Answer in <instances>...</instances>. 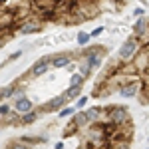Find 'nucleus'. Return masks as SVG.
<instances>
[{
	"instance_id": "obj_28",
	"label": "nucleus",
	"mask_w": 149,
	"mask_h": 149,
	"mask_svg": "<svg viewBox=\"0 0 149 149\" xmlns=\"http://www.w3.org/2000/svg\"><path fill=\"white\" fill-rule=\"evenodd\" d=\"M147 86H149V84H147Z\"/></svg>"
},
{
	"instance_id": "obj_18",
	"label": "nucleus",
	"mask_w": 149,
	"mask_h": 149,
	"mask_svg": "<svg viewBox=\"0 0 149 149\" xmlns=\"http://www.w3.org/2000/svg\"><path fill=\"white\" fill-rule=\"evenodd\" d=\"M109 149H131L129 141H115V143H109Z\"/></svg>"
},
{
	"instance_id": "obj_7",
	"label": "nucleus",
	"mask_w": 149,
	"mask_h": 149,
	"mask_svg": "<svg viewBox=\"0 0 149 149\" xmlns=\"http://www.w3.org/2000/svg\"><path fill=\"white\" fill-rule=\"evenodd\" d=\"M42 28V22L40 20H34V18H30V20H26V22L18 28V34L22 36H28V34H34V32H38Z\"/></svg>"
},
{
	"instance_id": "obj_10",
	"label": "nucleus",
	"mask_w": 149,
	"mask_h": 149,
	"mask_svg": "<svg viewBox=\"0 0 149 149\" xmlns=\"http://www.w3.org/2000/svg\"><path fill=\"white\" fill-rule=\"evenodd\" d=\"M40 117V111H30V113H26V115H20V125H32L36 119Z\"/></svg>"
},
{
	"instance_id": "obj_2",
	"label": "nucleus",
	"mask_w": 149,
	"mask_h": 149,
	"mask_svg": "<svg viewBox=\"0 0 149 149\" xmlns=\"http://www.w3.org/2000/svg\"><path fill=\"white\" fill-rule=\"evenodd\" d=\"M139 52H141V44H139V40L135 36H131V38H127L125 42L121 44L117 56H119V60H121L123 64H129V62L135 60V56H137Z\"/></svg>"
},
{
	"instance_id": "obj_4",
	"label": "nucleus",
	"mask_w": 149,
	"mask_h": 149,
	"mask_svg": "<svg viewBox=\"0 0 149 149\" xmlns=\"http://www.w3.org/2000/svg\"><path fill=\"white\" fill-rule=\"evenodd\" d=\"M50 66H52V58H50V56L40 58L38 62H34V66L30 68L28 76H30V78H40V76H44L48 70H50Z\"/></svg>"
},
{
	"instance_id": "obj_26",
	"label": "nucleus",
	"mask_w": 149,
	"mask_h": 149,
	"mask_svg": "<svg viewBox=\"0 0 149 149\" xmlns=\"http://www.w3.org/2000/svg\"><path fill=\"white\" fill-rule=\"evenodd\" d=\"M56 149H64V143H56Z\"/></svg>"
},
{
	"instance_id": "obj_27",
	"label": "nucleus",
	"mask_w": 149,
	"mask_h": 149,
	"mask_svg": "<svg viewBox=\"0 0 149 149\" xmlns=\"http://www.w3.org/2000/svg\"><path fill=\"white\" fill-rule=\"evenodd\" d=\"M147 141H149V139H147Z\"/></svg>"
},
{
	"instance_id": "obj_20",
	"label": "nucleus",
	"mask_w": 149,
	"mask_h": 149,
	"mask_svg": "<svg viewBox=\"0 0 149 149\" xmlns=\"http://www.w3.org/2000/svg\"><path fill=\"white\" fill-rule=\"evenodd\" d=\"M6 149H30L28 145H24L22 141H12V143H8V147Z\"/></svg>"
},
{
	"instance_id": "obj_1",
	"label": "nucleus",
	"mask_w": 149,
	"mask_h": 149,
	"mask_svg": "<svg viewBox=\"0 0 149 149\" xmlns=\"http://www.w3.org/2000/svg\"><path fill=\"white\" fill-rule=\"evenodd\" d=\"M107 111V123L113 127H125L127 123H131V115H129V109L125 105H107L105 107Z\"/></svg>"
},
{
	"instance_id": "obj_5",
	"label": "nucleus",
	"mask_w": 149,
	"mask_h": 149,
	"mask_svg": "<svg viewBox=\"0 0 149 149\" xmlns=\"http://www.w3.org/2000/svg\"><path fill=\"white\" fill-rule=\"evenodd\" d=\"M66 103H68V100H66V95L64 93H60V95H56V97H52V100H48L46 103H44V107H42V111L44 113H52V111H62L64 107H66Z\"/></svg>"
},
{
	"instance_id": "obj_21",
	"label": "nucleus",
	"mask_w": 149,
	"mask_h": 149,
	"mask_svg": "<svg viewBox=\"0 0 149 149\" xmlns=\"http://www.w3.org/2000/svg\"><path fill=\"white\" fill-rule=\"evenodd\" d=\"M86 103H88V97H86V95L78 97V100H76V109H80V111H81V107H86Z\"/></svg>"
},
{
	"instance_id": "obj_23",
	"label": "nucleus",
	"mask_w": 149,
	"mask_h": 149,
	"mask_svg": "<svg viewBox=\"0 0 149 149\" xmlns=\"http://www.w3.org/2000/svg\"><path fill=\"white\" fill-rule=\"evenodd\" d=\"M133 14H135V16H139V18H141V16H143V14H145V10H143V8H135V12H133Z\"/></svg>"
},
{
	"instance_id": "obj_25",
	"label": "nucleus",
	"mask_w": 149,
	"mask_h": 149,
	"mask_svg": "<svg viewBox=\"0 0 149 149\" xmlns=\"http://www.w3.org/2000/svg\"><path fill=\"white\" fill-rule=\"evenodd\" d=\"M76 149H90V145H88V143H84V145H80V147H76Z\"/></svg>"
},
{
	"instance_id": "obj_14",
	"label": "nucleus",
	"mask_w": 149,
	"mask_h": 149,
	"mask_svg": "<svg viewBox=\"0 0 149 149\" xmlns=\"http://www.w3.org/2000/svg\"><path fill=\"white\" fill-rule=\"evenodd\" d=\"M12 111H14V105H10L8 102H2V103H0V117H2V119H6Z\"/></svg>"
},
{
	"instance_id": "obj_19",
	"label": "nucleus",
	"mask_w": 149,
	"mask_h": 149,
	"mask_svg": "<svg viewBox=\"0 0 149 149\" xmlns=\"http://www.w3.org/2000/svg\"><path fill=\"white\" fill-rule=\"evenodd\" d=\"M58 115H60L62 119H64V117H70V115H76V107H64Z\"/></svg>"
},
{
	"instance_id": "obj_3",
	"label": "nucleus",
	"mask_w": 149,
	"mask_h": 149,
	"mask_svg": "<svg viewBox=\"0 0 149 149\" xmlns=\"http://www.w3.org/2000/svg\"><path fill=\"white\" fill-rule=\"evenodd\" d=\"M141 90H143V84H141L139 80H133V78L127 81V84H121V86L117 88L119 95H121V97H125V100H133V97H139Z\"/></svg>"
},
{
	"instance_id": "obj_22",
	"label": "nucleus",
	"mask_w": 149,
	"mask_h": 149,
	"mask_svg": "<svg viewBox=\"0 0 149 149\" xmlns=\"http://www.w3.org/2000/svg\"><path fill=\"white\" fill-rule=\"evenodd\" d=\"M100 34H103V28H95V30H93V32H92L90 36H92V38H97Z\"/></svg>"
},
{
	"instance_id": "obj_13",
	"label": "nucleus",
	"mask_w": 149,
	"mask_h": 149,
	"mask_svg": "<svg viewBox=\"0 0 149 149\" xmlns=\"http://www.w3.org/2000/svg\"><path fill=\"white\" fill-rule=\"evenodd\" d=\"M78 131H81V129L78 127V123H76L74 117H72V121L68 123V129H64V137H72V135H76Z\"/></svg>"
},
{
	"instance_id": "obj_17",
	"label": "nucleus",
	"mask_w": 149,
	"mask_h": 149,
	"mask_svg": "<svg viewBox=\"0 0 149 149\" xmlns=\"http://www.w3.org/2000/svg\"><path fill=\"white\" fill-rule=\"evenodd\" d=\"M90 38H92V36L88 34V32H78V44H80L81 48H84V46H88Z\"/></svg>"
},
{
	"instance_id": "obj_8",
	"label": "nucleus",
	"mask_w": 149,
	"mask_h": 149,
	"mask_svg": "<svg viewBox=\"0 0 149 149\" xmlns=\"http://www.w3.org/2000/svg\"><path fill=\"white\" fill-rule=\"evenodd\" d=\"M70 60H72V54L52 56V68H66V66H70Z\"/></svg>"
},
{
	"instance_id": "obj_24",
	"label": "nucleus",
	"mask_w": 149,
	"mask_h": 149,
	"mask_svg": "<svg viewBox=\"0 0 149 149\" xmlns=\"http://www.w3.org/2000/svg\"><path fill=\"white\" fill-rule=\"evenodd\" d=\"M6 46V38H4V36H0V48H4Z\"/></svg>"
},
{
	"instance_id": "obj_11",
	"label": "nucleus",
	"mask_w": 149,
	"mask_h": 149,
	"mask_svg": "<svg viewBox=\"0 0 149 149\" xmlns=\"http://www.w3.org/2000/svg\"><path fill=\"white\" fill-rule=\"evenodd\" d=\"M64 95H66V100H68V102L81 97V86H78V88H72V86H68V90L64 92Z\"/></svg>"
},
{
	"instance_id": "obj_6",
	"label": "nucleus",
	"mask_w": 149,
	"mask_h": 149,
	"mask_svg": "<svg viewBox=\"0 0 149 149\" xmlns=\"http://www.w3.org/2000/svg\"><path fill=\"white\" fill-rule=\"evenodd\" d=\"M14 111L18 115H26V113H30V111H34V103H32L30 97H26V95L16 97L14 100Z\"/></svg>"
},
{
	"instance_id": "obj_15",
	"label": "nucleus",
	"mask_w": 149,
	"mask_h": 149,
	"mask_svg": "<svg viewBox=\"0 0 149 149\" xmlns=\"http://www.w3.org/2000/svg\"><path fill=\"white\" fill-rule=\"evenodd\" d=\"M84 81H86V78L78 72V74H72V78H70V86H72V88H78V86H84Z\"/></svg>"
},
{
	"instance_id": "obj_16",
	"label": "nucleus",
	"mask_w": 149,
	"mask_h": 149,
	"mask_svg": "<svg viewBox=\"0 0 149 149\" xmlns=\"http://www.w3.org/2000/svg\"><path fill=\"white\" fill-rule=\"evenodd\" d=\"M80 74L84 76V78H88V76L92 74V66H90L86 60H81V62H80Z\"/></svg>"
},
{
	"instance_id": "obj_9",
	"label": "nucleus",
	"mask_w": 149,
	"mask_h": 149,
	"mask_svg": "<svg viewBox=\"0 0 149 149\" xmlns=\"http://www.w3.org/2000/svg\"><path fill=\"white\" fill-rule=\"evenodd\" d=\"M74 121L78 123V127H80V129H88V127L92 125V123H90V117H88V113H86V109L76 111V115H74Z\"/></svg>"
},
{
	"instance_id": "obj_12",
	"label": "nucleus",
	"mask_w": 149,
	"mask_h": 149,
	"mask_svg": "<svg viewBox=\"0 0 149 149\" xmlns=\"http://www.w3.org/2000/svg\"><path fill=\"white\" fill-rule=\"evenodd\" d=\"M18 141H22L24 145H40V143H44L46 139H42V137H32V135H24V137H20Z\"/></svg>"
}]
</instances>
